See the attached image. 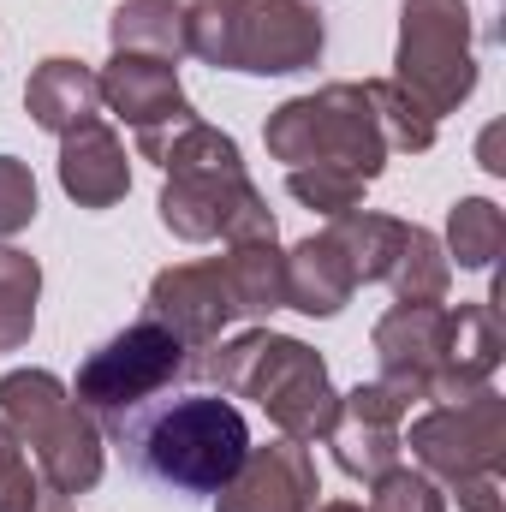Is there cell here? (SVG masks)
Instances as JSON below:
<instances>
[{
	"label": "cell",
	"mask_w": 506,
	"mask_h": 512,
	"mask_svg": "<svg viewBox=\"0 0 506 512\" xmlns=\"http://www.w3.org/2000/svg\"><path fill=\"white\" fill-rule=\"evenodd\" d=\"M143 161L167 167V191H161V227L203 245V239H274V215L256 197V185L245 179L239 143L227 131L203 126L197 114L179 126L161 131H137Z\"/></svg>",
	"instance_id": "cell-1"
},
{
	"label": "cell",
	"mask_w": 506,
	"mask_h": 512,
	"mask_svg": "<svg viewBox=\"0 0 506 512\" xmlns=\"http://www.w3.org/2000/svg\"><path fill=\"white\" fill-rule=\"evenodd\" d=\"M131 471L179 489V495H221L233 471L251 453V423L221 393H185V399H149L114 429Z\"/></svg>",
	"instance_id": "cell-2"
},
{
	"label": "cell",
	"mask_w": 506,
	"mask_h": 512,
	"mask_svg": "<svg viewBox=\"0 0 506 512\" xmlns=\"http://www.w3.org/2000/svg\"><path fill=\"white\" fill-rule=\"evenodd\" d=\"M191 370L221 382V393L256 399L268 411V423L304 447L316 435H328L334 405H340V393L328 382V364L304 340H286V334H239L227 346L215 340V346H203V358H191Z\"/></svg>",
	"instance_id": "cell-3"
},
{
	"label": "cell",
	"mask_w": 506,
	"mask_h": 512,
	"mask_svg": "<svg viewBox=\"0 0 506 512\" xmlns=\"http://www.w3.org/2000/svg\"><path fill=\"white\" fill-rule=\"evenodd\" d=\"M185 54L227 72L286 78L322 60V12L310 0H191Z\"/></svg>",
	"instance_id": "cell-4"
},
{
	"label": "cell",
	"mask_w": 506,
	"mask_h": 512,
	"mask_svg": "<svg viewBox=\"0 0 506 512\" xmlns=\"http://www.w3.org/2000/svg\"><path fill=\"white\" fill-rule=\"evenodd\" d=\"M0 423L24 441V453L36 459V477L54 501L102 483V429L60 376H48V370L0 376Z\"/></svg>",
	"instance_id": "cell-5"
},
{
	"label": "cell",
	"mask_w": 506,
	"mask_h": 512,
	"mask_svg": "<svg viewBox=\"0 0 506 512\" xmlns=\"http://www.w3.org/2000/svg\"><path fill=\"white\" fill-rule=\"evenodd\" d=\"M262 137H268V155L286 167H340L364 185L387 167V143H381L364 84H328L316 96L274 108Z\"/></svg>",
	"instance_id": "cell-6"
},
{
	"label": "cell",
	"mask_w": 506,
	"mask_h": 512,
	"mask_svg": "<svg viewBox=\"0 0 506 512\" xmlns=\"http://www.w3.org/2000/svg\"><path fill=\"white\" fill-rule=\"evenodd\" d=\"M185 352H191V346H185L173 328H161L155 316H137L131 328H120L108 346H96V352L78 364L72 399H78L96 423L120 429L131 411H143L155 393H167V387L191 370Z\"/></svg>",
	"instance_id": "cell-7"
},
{
	"label": "cell",
	"mask_w": 506,
	"mask_h": 512,
	"mask_svg": "<svg viewBox=\"0 0 506 512\" xmlns=\"http://www.w3.org/2000/svg\"><path fill=\"white\" fill-rule=\"evenodd\" d=\"M399 90L429 114H453L477 90V54H471V12L465 0H405L399 6Z\"/></svg>",
	"instance_id": "cell-8"
},
{
	"label": "cell",
	"mask_w": 506,
	"mask_h": 512,
	"mask_svg": "<svg viewBox=\"0 0 506 512\" xmlns=\"http://www.w3.org/2000/svg\"><path fill=\"white\" fill-rule=\"evenodd\" d=\"M405 447L417 453V465L441 483H465V477H501L506 465V399L477 387L465 399H447L435 411H423L405 435Z\"/></svg>",
	"instance_id": "cell-9"
},
{
	"label": "cell",
	"mask_w": 506,
	"mask_h": 512,
	"mask_svg": "<svg viewBox=\"0 0 506 512\" xmlns=\"http://www.w3.org/2000/svg\"><path fill=\"white\" fill-rule=\"evenodd\" d=\"M381 387L411 399H441L447 376V310L441 304H393L376 322Z\"/></svg>",
	"instance_id": "cell-10"
},
{
	"label": "cell",
	"mask_w": 506,
	"mask_h": 512,
	"mask_svg": "<svg viewBox=\"0 0 506 512\" xmlns=\"http://www.w3.org/2000/svg\"><path fill=\"white\" fill-rule=\"evenodd\" d=\"M399 423H405V399H399V393H387L381 382H370V387L340 393L334 423H328V435H322V441L334 447V459H340V471H346V477L376 483V477H387V471L399 465V447H405Z\"/></svg>",
	"instance_id": "cell-11"
},
{
	"label": "cell",
	"mask_w": 506,
	"mask_h": 512,
	"mask_svg": "<svg viewBox=\"0 0 506 512\" xmlns=\"http://www.w3.org/2000/svg\"><path fill=\"white\" fill-rule=\"evenodd\" d=\"M143 316H155L161 328H173L185 346H215L221 328L239 316V298H233V280H227V262H179V268H161L155 286H149V304Z\"/></svg>",
	"instance_id": "cell-12"
},
{
	"label": "cell",
	"mask_w": 506,
	"mask_h": 512,
	"mask_svg": "<svg viewBox=\"0 0 506 512\" xmlns=\"http://www.w3.org/2000/svg\"><path fill=\"white\" fill-rule=\"evenodd\" d=\"M316 495H322V483H316L310 447L304 441H274V447L245 453V465L221 489L215 512H310Z\"/></svg>",
	"instance_id": "cell-13"
},
{
	"label": "cell",
	"mask_w": 506,
	"mask_h": 512,
	"mask_svg": "<svg viewBox=\"0 0 506 512\" xmlns=\"http://www.w3.org/2000/svg\"><path fill=\"white\" fill-rule=\"evenodd\" d=\"M96 84H102V102H108L131 131H161V126L191 120V102H185V90H179L173 60L114 48L108 72H96Z\"/></svg>",
	"instance_id": "cell-14"
},
{
	"label": "cell",
	"mask_w": 506,
	"mask_h": 512,
	"mask_svg": "<svg viewBox=\"0 0 506 512\" xmlns=\"http://www.w3.org/2000/svg\"><path fill=\"white\" fill-rule=\"evenodd\" d=\"M60 185L78 209H114L131 191V167H126V143L102 120H84L60 137Z\"/></svg>",
	"instance_id": "cell-15"
},
{
	"label": "cell",
	"mask_w": 506,
	"mask_h": 512,
	"mask_svg": "<svg viewBox=\"0 0 506 512\" xmlns=\"http://www.w3.org/2000/svg\"><path fill=\"white\" fill-rule=\"evenodd\" d=\"M24 108H30V120L42 131L66 137V131L84 126V120H102V84H96V72H90L84 60L54 54V60H42V66L30 72Z\"/></svg>",
	"instance_id": "cell-16"
},
{
	"label": "cell",
	"mask_w": 506,
	"mask_h": 512,
	"mask_svg": "<svg viewBox=\"0 0 506 512\" xmlns=\"http://www.w3.org/2000/svg\"><path fill=\"white\" fill-rule=\"evenodd\" d=\"M358 292V274L340 251L334 233H310L304 245H292L286 256V304L304 316H340L346 298Z\"/></svg>",
	"instance_id": "cell-17"
},
{
	"label": "cell",
	"mask_w": 506,
	"mask_h": 512,
	"mask_svg": "<svg viewBox=\"0 0 506 512\" xmlns=\"http://www.w3.org/2000/svg\"><path fill=\"white\" fill-rule=\"evenodd\" d=\"M501 322L489 304H459L447 310V376H441V399H465L495 376L501 364Z\"/></svg>",
	"instance_id": "cell-18"
},
{
	"label": "cell",
	"mask_w": 506,
	"mask_h": 512,
	"mask_svg": "<svg viewBox=\"0 0 506 512\" xmlns=\"http://www.w3.org/2000/svg\"><path fill=\"white\" fill-rule=\"evenodd\" d=\"M108 36H114V48H131V54L179 60L185 54V6L179 0H120Z\"/></svg>",
	"instance_id": "cell-19"
},
{
	"label": "cell",
	"mask_w": 506,
	"mask_h": 512,
	"mask_svg": "<svg viewBox=\"0 0 506 512\" xmlns=\"http://www.w3.org/2000/svg\"><path fill=\"white\" fill-rule=\"evenodd\" d=\"M227 280H233V298H239V316H268L286 304V256L274 251V239H245V245H227Z\"/></svg>",
	"instance_id": "cell-20"
},
{
	"label": "cell",
	"mask_w": 506,
	"mask_h": 512,
	"mask_svg": "<svg viewBox=\"0 0 506 512\" xmlns=\"http://www.w3.org/2000/svg\"><path fill=\"white\" fill-rule=\"evenodd\" d=\"M453 280V262L441 251V239L429 227H405V245L387 268V286L399 292V304H441Z\"/></svg>",
	"instance_id": "cell-21"
},
{
	"label": "cell",
	"mask_w": 506,
	"mask_h": 512,
	"mask_svg": "<svg viewBox=\"0 0 506 512\" xmlns=\"http://www.w3.org/2000/svg\"><path fill=\"white\" fill-rule=\"evenodd\" d=\"M328 233L340 239V251H346V262H352L358 286H364V280H387L393 256H399V245H405V221H393V215H364V209L334 215Z\"/></svg>",
	"instance_id": "cell-22"
},
{
	"label": "cell",
	"mask_w": 506,
	"mask_h": 512,
	"mask_svg": "<svg viewBox=\"0 0 506 512\" xmlns=\"http://www.w3.org/2000/svg\"><path fill=\"white\" fill-rule=\"evenodd\" d=\"M36 292H42V268L36 256L0 245V352H18L36 328Z\"/></svg>",
	"instance_id": "cell-23"
},
{
	"label": "cell",
	"mask_w": 506,
	"mask_h": 512,
	"mask_svg": "<svg viewBox=\"0 0 506 512\" xmlns=\"http://www.w3.org/2000/svg\"><path fill=\"white\" fill-rule=\"evenodd\" d=\"M506 245V215L489 197H465L447 215V262L459 268H489Z\"/></svg>",
	"instance_id": "cell-24"
},
{
	"label": "cell",
	"mask_w": 506,
	"mask_h": 512,
	"mask_svg": "<svg viewBox=\"0 0 506 512\" xmlns=\"http://www.w3.org/2000/svg\"><path fill=\"white\" fill-rule=\"evenodd\" d=\"M364 96H370V114H376L381 126V143L387 149H405V155H423L429 143H435V120L399 90V84H387V78H376V84H364Z\"/></svg>",
	"instance_id": "cell-25"
},
{
	"label": "cell",
	"mask_w": 506,
	"mask_h": 512,
	"mask_svg": "<svg viewBox=\"0 0 506 512\" xmlns=\"http://www.w3.org/2000/svg\"><path fill=\"white\" fill-rule=\"evenodd\" d=\"M286 191L304 209H322V215H352L364 203V179H352L340 167H292L286 173Z\"/></svg>",
	"instance_id": "cell-26"
},
{
	"label": "cell",
	"mask_w": 506,
	"mask_h": 512,
	"mask_svg": "<svg viewBox=\"0 0 506 512\" xmlns=\"http://www.w3.org/2000/svg\"><path fill=\"white\" fill-rule=\"evenodd\" d=\"M42 501H54V495H42V477L24 453V441L0 423V512H42Z\"/></svg>",
	"instance_id": "cell-27"
},
{
	"label": "cell",
	"mask_w": 506,
	"mask_h": 512,
	"mask_svg": "<svg viewBox=\"0 0 506 512\" xmlns=\"http://www.w3.org/2000/svg\"><path fill=\"white\" fill-rule=\"evenodd\" d=\"M370 512H447V501H441V489L423 477V471H387V477H376V501H370Z\"/></svg>",
	"instance_id": "cell-28"
},
{
	"label": "cell",
	"mask_w": 506,
	"mask_h": 512,
	"mask_svg": "<svg viewBox=\"0 0 506 512\" xmlns=\"http://www.w3.org/2000/svg\"><path fill=\"white\" fill-rule=\"evenodd\" d=\"M36 221V179L18 155H0V239L24 233Z\"/></svg>",
	"instance_id": "cell-29"
},
{
	"label": "cell",
	"mask_w": 506,
	"mask_h": 512,
	"mask_svg": "<svg viewBox=\"0 0 506 512\" xmlns=\"http://www.w3.org/2000/svg\"><path fill=\"white\" fill-rule=\"evenodd\" d=\"M310 512H370V507H352V501H328V507H310Z\"/></svg>",
	"instance_id": "cell-30"
}]
</instances>
